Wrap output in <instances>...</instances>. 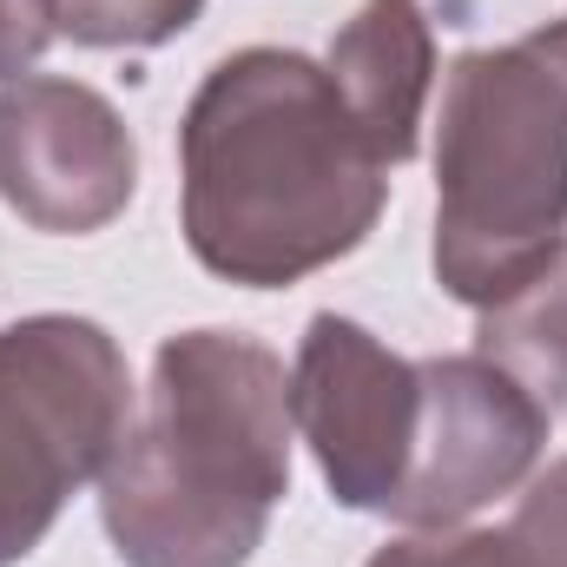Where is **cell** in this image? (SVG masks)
<instances>
[{
  "mask_svg": "<svg viewBox=\"0 0 567 567\" xmlns=\"http://www.w3.org/2000/svg\"><path fill=\"white\" fill-rule=\"evenodd\" d=\"M178 218L225 284L284 290L350 258L390 198V165L357 133L337 80L290 53H225L178 126Z\"/></svg>",
  "mask_w": 567,
  "mask_h": 567,
  "instance_id": "cell-1",
  "label": "cell"
},
{
  "mask_svg": "<svg viewBox=\"0 0 567 567\" xmlns=\"http://www.w3.org/2000/svg\"><path fill=\"white\" fill-rule=\"evenodd\" d=\"M290 495V377L245 330H178L152 357L100 522L126 567H245Z\"/></svg>",
  "mask_w": 567,
  "mask_h": 567,
  "instance_id": "cell-2",
  "label": "cell"
},
{
  "mask_svg": "<svg viewBox=\"0 0 567 567\" xmlns=\"http://www.w3.org/2000/svg\"><path fill=\"white\" fill-rule=\"evenodd\" d=\"M567 251V20L468 47L435 126V284L495 310Z\"/></svg>",
  "mask_w": 567,
  "mask_h": 567,
  "instance_id": "cell-3",
  "label": "cell"
},
{
  "mask_svg": "<svg viewBox=\"0 0 567 567\" xmlns=\"http://www.w3.org/2000/svg\"><path fill=\"white\" fill-rule=\"evenodd\" d=\"M133 423V377L93 317H20L0 330V567L27 561L73 488L100 482Z\"/></svg>",
  "mask_w": 567,
  "mask_h": 567,
  "instance_id": "cell-4",
  "label": "cell"
},
{
  "mask_svg": "<svg viewBox=\"0 0 567 567\" xmlns=\"http://www.w3.org/2000/svg\"><path fill=\"white\" fill-rule=\"evenodd\" d=\"M423 416V377L363 323L317 310L290 363V429L310 442L330 495L363 515H390Z\"/></svg>",
  "mask_w": 567,
  "mask_h": 567,
  "instance_id": "cell-5",
  "label": "cell"
},
{
  "mask_svg": "<svg viewBox=\"0 0 567 567\" xmlns=\"http://www.w3.org/2000/svg\"><path fill=\"white\" fill-rule=\"evenodd\" d=\"M416 377H423V416H416L410 475L390 502V522L455 528L535 475L555 416L482 350L423 357Z\"/></svg>",
  "mask_w": 567,
  "mask_h": 567,
  "instance_id": "cell-6",
  "label": "cell"
},
{
  "mask_svg": "<svg viewBox=\"0 0 567 567\" xmlns=\"http://www.w3.org/2000/svg\"><path fill=\"white\" fill-rule=\"evenodd\" d=\"M140 192V145L120 106L80 80L27 73L0 86V198L33 231L86 238Z\"/></svg>",
  "mask_w": 567,
  "mask_h": 567,
  "instance_id": "cell-7",
  "label": "cell"
},
{
  "mask_svg": "<svg viewBox=\"0 0 567 567\" xmlns=\"http://www.w3.org/2000/svg\"><path fill=\"white\" fill-rule=\"evenodd\" d=\"M323 73L337 80L357 133L383 165L416 158L429 93H435V27L423 0H363L357 20L330 40Z\"/></svg>",
  "mask_w": 567,
  "mask_h": 567,
  "instance_id": "cell-8",
  "label": "cell"
},
{
  "mask_svg": "<svg viewBox=\"0 0 567 567\" xmlns=\"http://www.w3.org/2000/svg\"><path fill=\"white\" fill-rule=\"evenodd\" d=\"M475 350L502 363L548 416L567 410V251L548 278H535L522 297L482 310Z\"/></svg>",
  "mask_w": 567,
  "mask_h": 567,
  "instance_id": "cell-9",
  "label": "cell"
},
{
  "mask_svg": "<svg viewBox=\"0 0 567 567\" xmlns=\"http://www.w3.org/2000/svg\"><path fill=\"white\" fill-rule=\"evenodd\" d=\"M198 13L205 0H53V33L73 47H165Z\"/></svg>",
  "mask_w": 567,
  "mask_h": 567,
  "instance_id": "cell-10",
  "label": "cell"
},
{
  "mask_svg": "<svg viewBox=\"0 0 567 567\" xmlns=\"http://www.w3.org/2000/svg\"><path fill=\"white\" fill-rule=\"evenodd\" d=\"M370 567H535L515 542L508 528H410L396 535L390 548H377Z\"/></svg>",
  "mask_w": 567,
  "mask_h": 567,
  "instance_id": "cell-11",
  "label": "cell"
},
{
  "mask_svg": "<svg viewBox=\"0 0 567 567\" xmlns=\"http://www.w3.org/2000/svg\"><path fill=\"white\" fill-rule=\"evenodd\" d=\"M508 542L535 567H567V455L548 462L542 475H528V495L515 502Z\"/></svg>",
  "mask_w": 567,
  "mask_h": 567,
  "instance_id": "cell-12",
  "label": "cell"
},
{
  "mask_svg": "<svg viewBox=\"0 0 567 567\" xmlns=\"http://www.w3.org/2000/svg\"><path fill=\"white\" fill-rule=\"evenodd\" d=\"M47 40H53V0H0V86L27 80Z\"/></svg>",
  "mask_w": 567,
  "mask_h": 567,
  "instance_id": "cell-13",
  "label": "cell"
}]
</instances>
